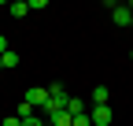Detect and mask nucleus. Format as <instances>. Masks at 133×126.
Here are the masks:
<instances>
[{"mask_svg": "<svg viewBox=\"0 0 133 126\" xmlns=\"http://www.w3.org/2000/svg\"><path fill=\"white\" fill-rule=\"evenodd\" d=\"M30 108H33V111H37V108H44L48 100H52V97H48V89H41V85H33V89H26V97H22Z\"/></svg>", "mask_w": 133, "mask_h": 126, "instance_id": "f257e3e1", "label": "nucleus"}, {"mask_svg": "<svg viewBox=\"0 0 133 126\" xmlns=\"http://www.w3.org/2000/svg\"><path fill=\"white\" fill-rule=\"evenodd\" d=\"M111 119H115V115H111L107 104H104V108H89V122H92V126H111Z\"/></svg>", "mask_w": 133, "mask_h": 126, "instance_id": "f03ea898", "label": "nucleus"}, {"mask_svg": "<svg viewBox=\"0 0 133 126\" xmlns=\"http://www.w3.org/2000/svg\"><path fill=\"white\" fill-rule=\"evenodd\" d=\"M111 19H115V26H129L133 15H129V8H126V4H115V8H111Z\"/></svg>", "mask_w": 133, "mask_h": 126, "instance_id": "7ed1b4c3", "label": "nucleus"}, {"mask_svg": "<svg viewBox=\"0 0 133 126\" xmlns=\"http://www.w3.org/2000/svg\"><path fill=\"white\" fill-rule=\"evenodd\" d=\"M48 126H74V115L70 111H56V115H48Z\"/></svg>", "mask_w": 133, "mask_h": 126, "instance_id": "20e7f679", "label": "nucleus"}, {"mask_svg": "<svg viewBox=\"0 0 133 126\" xmlns=\"http://www.w3.org/2000/svg\"><path fill=\"white\" fill-rule=\"evenodd\" d=\"M66 111H70L74 119H78V115H85V100H78V97H66Z\"/></svg>", "mask_w": 133, "mask_h": 126, "instance_id": "39448f33", "label": "nucleus"}, {"mask_svg": "<svg viewBox=\"0 0 133 126\" xmlns=\"http://www.w3.org/2000/svg\"><path fill=\"white\" fill-rule=\"evenodd\" d=\"M107 97H111L107 85H96V89H92V108H104V104H107Z\"/></svg>", "mask_w": 133, "mask_h": 126, "instance_id": "423d86ee", "label": "nucleus"}, {"mask_svg": "<svg viewBox=\"0 0 133 126\" xmlns=\"http://www.w3.org/2000/svg\"><path fill=\"white\" fill-rule=\"evenodd\" d=\"M0 67H4V71H11V67H19V52H4V56H0Z\"/></svg>", "mask_w": 133, "mask_h": 126, "instance_id": "0eeeda50", "label": "nucleus"}, {"mask_svg": "<svg viewBox=\"0 0 133 126\" xmlns=\"http://www.w3.org/2000/svg\"><path fill=\"white\" fill-rule=\"evenodd\" d=\"M26 11H30V4H26V0H19V4H8V15H15V19H22Z\"/></svg>", "mask_w": 133, "mask_h": 126, "instance_id": "6e6552de", "label": "nucleus"}, {"mask_svg": "<svg viewBox=\"0 0 133 126\" xmlns=\"http://www.w3.org/2000/svg\"><path fill=\"white\" fill-rule=\"evenodd\" d=\"M15 115H19V119H22V122H26V119H30V115H33V108H30V104H26V100H19V108H15Z\"/></svg>", "mask_w": 133, "mask_h": 126, "instance_id": "1a4fd4ad", "label": "nucleus"}, {"mask_svg": "<svg viewBox=\"0 0 133 126\" xmlns=\"http://www.w3.org/2000/svg\"><path fill=\"white\" fill-rule=\"evenodd\" d=\"M22 126H44V122H41V115H30V119H26Z\"/></svg>", "mask_w": 133, "mask_h": 126, "instance_id": "9d476101", "label": "nucleus"}, {"mask_svg": "<svg viewBox=\"0 0 133 126\" xmlns=\"http://www.w3.org/2000/svg\"><path fill=\"white\" fill-rule=\"evenodd\" d=\"M4 126H22V119H19V115H8V119H4Z\"/></svg>", "mask_w": 133, "mask_h": 126, "instance_id": "9b49d317", "label": "nucleus"}, {"mask_svg": "<svg viewBox=\"0 0 133 126\" xmlns=\"http://www.w3.org/2000/svg\"><path fill=\"white\" fill-rule=\"evenodd\" d=\"M74 126H92V122H89V115H78V119H74Z\"/></svg>", "mask_w": 133, "mask_h": 126, "instance_id": "f8f14e48", "label": "nucleus"}, {"mask_svg": "<svg viewBox=\"0 0 133 126\" xmlns=\"http://www.w3.org/2000/svg\"><path fill=\"white\" fill-rule=\"evenodd\" d=\"M4 52H8V37L0 34V56H4Z\"/></svg>", "mask_w": 133, "mask_h": 126, "instance_id": "ddd939ff", "label": "nucleus"}, {"mask_svg": "<svg viewBox=\"0 0 133 126\" xmlns=\"http://www.w3.org/2000/svg\"><path fill=\"white\" fill-rule=\"evenodd\" d=\"M129 59H133V48H129Z\"/></svg>", "mask_w": 133, "mask_h": 126, "instance_id": "4468645a", "label": "nucleus"}, {"mask_svg": "<svg viewBox=\"0 0 133 126\" xmlns=\"http://www.w3.org/2000/svg\"><path fill=\"white\" fill-rule=\"evenodd\" d=\"M129 26H133V19H129Z\"/></svg>", "mask_w": 133, "mask_h": 126, "instance_id": "2eb2a0df", "label": "nucleus"}, {"mask_svg": "<svg viewBox=\"0 0 133 126\" xmlns=\"http://www.w3.org/2000/svg\"><path fill=\"white\" fill-rule=\"evenodd\" d=\"M0 71H4V67H0Z\"/></svg>", "mask_w": 133, "mask_h": 126, "instance_id": "dca6fc26", "label": "nucleus"}]
</instances>
